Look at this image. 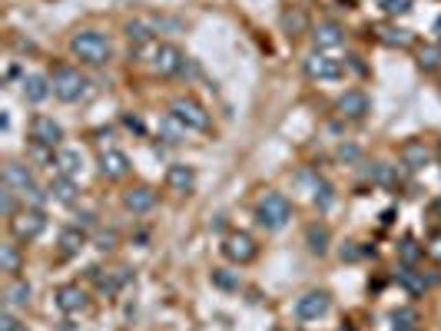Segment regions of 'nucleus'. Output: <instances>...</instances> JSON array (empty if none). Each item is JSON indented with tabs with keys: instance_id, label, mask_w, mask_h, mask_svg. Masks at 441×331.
<instances>
[{
	"instance_id": "16",
	"label": "nucleus",
	"mask_w": 441,
	"mask_h": 331,
	"mask_svg": "<svg viewBox=\"0 0 441 331\" xmlns=\"http://www.w3.org/2000/svg\"><path fill=\"white\" fill-rule=\"evenodd\" d=\"M54 298H57V308L63 315H77L87 308V292L80 285H60L54 292Z\"/></svg>"
},
{
	"instance_id": "6",
	"label": "nucleus",
	"mask_w": 441,
	"mask_h": 331,
	"mask_svg": "<svg viewBox=\"0 0 441 331\" xmlns=\"http://www.w3.org/2000/svg\"><path fill=\"white\" fill-rule=\"evenodd\" d=\"M47 229V216H43V209H23V212H14L10 216V232H14V239L20 242H34Z\"/></svg>"
},
{
	"instance_id": "10",
	"label": "nucleus",
	"mask_w": 441,
	"mask_h": 331,
	"mask_svg": "<svg viewBox=\"0 0 441 331\" xmlns=\"http://www.w3.org/2000/svg\"><path fill=\"white\" fill-rule=\"evenodd\" d=\"M30 139L37 143V146H60V139H63V129H60L57 119H50V116H34L30 119Z\"/></svg>"
},
{
	"instance_id": "25",
	"label": "nucleus",
	"mask_w": 441,
	"mask_h": 331,
	"mask_svg": "<svg viewBox=\"0 0 441 331\" xmlns=\"http://www.w3.org/2000/svg\"><path fill=\"white\" fill-rule=\"evenodd\" d=\"M3 185L7 189H27V185H34V176H30V169L20 163H7L3 166Z\"/></svg>"
},
{
	"instance_id": "4",
	"label": "nucleus",
	"mask_w": 441,
	"mask_h": 331,
	"mask_svg": "<svg viewBox=\"0 0 441 331\" xmlns=\"http://www.w3.org/2000/svg\"><path fill=\"white\" fill-rule=\"evenodd\" d=\"M50 87H54V96L57 100H63V103H77V100H83V93H87V76L80 73V70H74V67H57L54 70V76H50Z\"/></svg>"
},
{
	"instance_id": "14",
	"label": "nucleus",
	"mask_w": 441,
	"mask_h": 331,
	"mask_svg": "<svg viewBox=\"0 0 441 331\" xmlns=\"http://www.w3.org/2000/svg\"><path fill=\"white\" fill-rule=\"evenodd\" d=\"M335 110H339V116H346V119H362L365 113H368V96L362 90H346L335 100Z\"/></svg>"
},
{
	"instance_id": "41",
	"label": "nucleus",
	"mask_w": 441,
	"mask_h": 331,
	"mask_svg": "<svg viewBox=\"0 0 441 331\" xmlns=\"http://www.w3.org/2000/svg\"><path fill=\"white\" fill-rule=\"evenodd\" d=\"M113 245H116L113 232H96V249H100V252H110Z\"/></svg>"
},
{
	"instance_id": "42",
	"label": "nucleus",
	"mask_w": 441,
	"mask_h": 331,
	"mask_svg": "<svg viewBox=\"0 0 441 331\" xmlns=\"http://www.w3.org/2000/svg\"><path fill=\"white\" fill-rule=\"evenodd\" d=\"M0 331H20V321L14 318V312H10V308L0 315Z\"/></svg>"
},
{
	"instance_id": "39",
	"label": "nucleus",
	"mask_w": 441,
	"mask_h": 331,
	"mask_svg": "<svg viewBox=\"0 0 441 331\" xmlns=\"http://www.w3.org/2000/svg\"><path fill=\"white\" fill-rule=\"evenodd\" d=\"M425 255H431L435 262H441V232H431L425 242Z\"/></svg>"
},
{
	"instance_id": "30",
	"label": "nucleus",
	"mask_w": 441,
	"mask_h": 331,
	"mask_svg": "<svg viewBox=\"0 0 441 331\" xmlns=\"http://www.w3.org/2000/svg\"><path fill=\"white\" fill-rule=\"evenodd\" d=\"M306 242H308V252H315V255H326L328 252V229L326 225H308L306 229Z\"/></svg>"
},
{
	"instance_id": "29",
	"label": "nucleus",
	"mask_w": 441,
	"mask_h": 331,
	"mask_svg": "<svg viewBox=\"0 0 441 331\" xmlns=\"http://www.w3.org/2000/svg\"><path fill=\"white\" fill-rule=\"evenodd\" d=\"M3 298H7V308H23V305L30 301V285H27L23 278H14V282L7 285Z\"/></svg>"
},
{
	"instance_id": "37",
	"label": "nucleus",
	"mask_w": 441,
	"mask_h": 331,
	"mask_svg": "<svg viewBox=\"0 0 441 331\" xmlns=\"http://www.w3.org/2000/svg\"><path fill=\"white\" fill-rule=\"evenodd\" d=\"M20 196H23V203H30L34 209H40V205L47 203V196L40 192L37 185H27V189H20Z\"/></svg>"
},
{
	"instance_id": "32",
	"label": "nucleus",
	"mask_w": 441,
	"mask_h": 331,
	"mask_svg": "<svg viewBox=\"0 0 441 331\" xmlns=\"http://www.w3.org/2000/svg\"><path fill=\"white\" fill-rule=\"evenodd\" d=\"M422 245L415 239H402V245H398V258H402V265H415L418 258H422Z\"/></svg>"
},
{
	"instance_id": "18",
	"label": "nucleus",
	"mask_w": 441,
	"mask_h": 331,
	"mask_svg": "<svg viewBox=\"0 0 441 331\" xmlns=\"http://www.w3.org/2000/svg\"><path fill=\"white\" fill-rule=\"evenodd\" d=\"M90 278L96 282L100 295H116L130 282V269H116V272H106V275H103V269H90Z\"/></svg>"
},
{
	"instance_id": "26",
	"label": "nucleus",
	"mask_w": 441,
	"mask_h": 331,
	"mask_svg": "<svg viewBox=\"0 0 441 331\" xmlns=\"http://www.w3.org/2000/svg\"><path fill=\"white\" fill-rule=\"evenodd\" d=\"M368 179H372L375 185L395 189V185H398V166H392V163H372V166H368Z\"/></svg>"
},
{
	"instance_id": "5",
	"label": "nucleus",
	"mask_w": 441,
	"mask_h": 331,
	"mask_svg": "<svg viewBox=\"0 0 441 331\" xmlns=\"http://www.w3.org/2000/svg\"><path fill=\"white\" fill-rule=\"evenodd\" d=\"M186 54L176 47V43H156L153 54H150V67H153L159 76H176L186 70Z\"/></svg>"
},
{
	"instance_id": "15",
	"label": "nucleus",
	"mask_w": 441,
	"mask_h": 331,
	"mask_svg": "<svg viewBox=\"0 0 441 331\" xmlns=\"http://www.w3.org/2000/svg\"><path fill=\"white\" fill-rule=\"evenodd\" d=\"M156 205V192L150 185H133V189H126L123 192V209H130L133 216H143V212H150Z\"/></svg>"
},
{
	"instance_id": "1",
	"label": "nucleus",
	"mask_w": 441,
	"mask_h": 331,
	"mask_svg": "<svg viewBox=\"0 0 441 331\" xmlns=\"http://www.w3.org/2000/svg\"><path fill=\"white\" fill-rule=\"evenodd\" d=\"M70 50H74V56H80L83 63H90V67H103V63L110 60V54H113L110 37L100 34V30H77V34L70 37Z\"/></svg>"
},
{
	"instance_id": "31",
	"label": "nucleus",
	"mask_w": 441,
	"mask_h": 331,
	"mask_svg": "<svg viewBox=\"0 0 441 331\" xmlns=\"http://www.w3.org/2000/svg\"><path fill=\"white\" fill-rule=\"evenodd\" d=\"M0 269L7 275H17L20 272V252L17 245H0Z\"/></svg>"
},
{
	"instance_id": "36",
	"label": "nucleus",
	"mask_w": 441,
	"mask_h": 331,
	"mask_svg": "<svg viewBox=\"0 0 441 331\" xmlns=\"http://www.w3.org/2000/svg\"><path fill=\"white\" fill-rule=\"evenodd\" d=\"M411 3H415V0H382V10L388 17H405V14L411 10Z\"/></svg>"
},
{
	"instance_id": "34",
	"label": "nucleus",
	"mask_w": 441,
	"mask_h": 331,
	"mask_svg": "<svg viewBox=\"0 0 441 331\" xmlns=\"http://www.w3.org/2000/svg\"><path fill=\"white\" fill-rule=\"evenodd\" d=\"M212 285H219V288H239V275L229 272V269H212Z\"/></svg>"
},
{
	"instance_id": "35",
	"label": "nucleus",
	"mask_w": 441,
	"mask_h": 331,
	"mask_svg": "<svg viewBox=\"0 0 441 331\" xmlns=\"http://www.w3.org/2000/svg\"><path fill=\"white\" fill-rule=\"evenodd\" d=\"M418 63H422V70H438L441 67V47H422Z\"/></svg>"
},
{
	"instance_id": "24",
	"label": "nucleus",
	"mask_w": 441,
	"mask_h": 331,
	"mask_svg": "<svg viewBox=\"0 0 441 331\" xmlns=\"http://www.w3.org/2000/svg\"><path fill=\"white\" fill-rule=\"evenodd\" d=\"M50 93H54V87H50L47 76H40V73L23 76V96H27V103H43Z\"/></svg>"
},
{
	"instance_id": "19",
	"label": "nucleus",
	"mask_w": 441,
	"mask_h": 331,
	"mask_svg": "<svg viewBox=\"0 0 441 331\" xmlns=\"http://www.w3.org/2000/svg\"><path fill=\"white\" fill-rule=\"evenodd\" d=\"M398 156H402V166L411 169V172H418V169H425V166L431 163V152H428V146H425L422 139H408Z\"/></svg>"
},
{
	"instance_id": "46",
	"label": "nucleus",
	"mask_w": 441,
	"mask_h": 331,
	"mask_svg": "<svg viewBox=\"0 0 441 331\" xmlns=\"http://www.w3.org/2000/svg\"><path fill=\"white\" fill-rule=\"evenodd\" d=\"M346 3H348V7H352V3H355V0H346Z\"/></svg>"
},
{
	"instance_id": "43",
	"label": "nucleus",
	"mask_w": 441,
	"mask_h": 331,
	"mask_svg": "<svg viewBox=\"0 0 441 331\" xmlns=\"http://www.w3.org/2000/svg\"><path fill=\"white\" fill-rule=\"evenodd\" d=\"M0 209H3V216H7V219L14 216V189H3V196H0Z\"/></svg>"
},
{
	"instance_id": "28",
	"label": "nucleus",
	"mask_w": 441,
	"mask_h": 331,
	"mask_svg": "<svg viewBox=\"0 0 441 331\" xmlns=\"http://www.w3.org/2000/svg\"><path fill=\"white\" fill-rule=\"evenodd\" d=\"M47 192H50L57 203H77V185H74L70 176H60L57 172V176L50 179V189H47Z\"/></svg>"
},
{
	"instance_id": "11",
	"label": "nucleus",
	"mask_w": 441,
	"mask_h": 331,
	"mask_svg": "<svg viewBox=\"0 0 441 331\" xmlns=\"http://www.w3.org/2000/svg\"><path fill=\"white\" fill-rule=\"evenodd\" d=\"M96 166H100V176L103 179H123L130 172V156L120 152V149H103L96 156Z\"/></svg>"
},
{
	"instance_id": "7",
	"label": "nucleus",
	"mask_w": 441,
	"mask_h": 331,
	"mask_svg": "<svg viewBox=\"0 0 441 331\" xmlns=\"http://www.w3.org/2000/svg\"><path fill=\"white\" fill-rule=\"evenodd\" d=\"M223 255L229 258V262H236V265H246V262H252V258L259 255V245H256V239H252L249 232H229L223 239Z\"/></svg>"
},
{
	"instance_id": "8",
	"label": "nucleus",
	"mask_w": 441,
	"mask_h": 331,
	"mask_svg": "<svg viewBox=\"0 0 441 331\" xmlns=\"http://www.w3.org/2000/svg\"><path fill=\"white\" fill-rule=\"evenodd\" d=\"M306 73L312 80H339V76L346 73V67H342V60H332L322 50H315V54L306 56Z\"/></svg>"
},
{
	"instance_id": "22",
	"label": "nucleus",
	"mask_w": 441,
	"mask_h": 331,
	"mask_svg": "<svg viewBox=\"0 0 441 331\" xmlns=\"http://www.w3.org/2000/svg\"><path fill=\"white\" fill-rule=\"evenodd\" d=\"M54 166H57L60 176L77 179L80 169H83V156H80V149H57V152H54Z\"/></svg>"
},
{
	"instance_id": "38",
	"label": "nucleus",
	"mask_w": 441,
	"mask_h": 331,
	"mask_svg": "<svg viewBox=\"0 0 441 331\" xmlns=\"http://www.w3.org/2000/svg\"><path fill=\"white\" fill-rule=\"evenodd\" d=\"M282 27L289 34H299V30H306V17L302 14H282Z\"/></svg>"
},
{
	"instance_id": "2",
	"label": "nucleus",
	"mask_w": 441,
	"mask_h": 331,
	"mask_svg": "<svg viewBox=\"0 0 441 331\" xmlns=\"http://www.w3.org/2000/svg\"><path fill=\"white\" fill-rule=\"evenodd\" d=\"M292 219V205L282 192H266V196H259V203H256V222L269 229V232H279L286 222Z\"/></svg>"
},
{
	"instance_id": "44",
	"label": "nucleus",
	"mask_w": 441,
	"mask_h": 331,
	"mask_svg": "<svg viewBox=\"0 0 441 331\" xmlns=\"http://www.w3.org/2000/svg\"><path fill=\"white\" fill-rule=\"evenodd\" d=\"M339 255H342V262H346V258H348V262H355V258H359V255H365V252H359V249H355V242H346Z\"/></svg>"
},
{
	"instance_id": "23",
	"label": "nucleus",
	"mask_w": 441,
	"mask_h": 331,
	"mask_svg": "<svg viewBox=\"0 0 441 331\" xmlns=\"http://www.w3.org/2000/svg\"><path fill=\"white\" fill-rule=\"evenodd\" d=\"M395 282H398L408 295H415V298H418V295H425V288H428L425 275H422V272H415L411 265H398V269H395Z\"/></svg>"
},
{
	"instance_id": "40",
	"label": "nucleus",
	"mask_w": 441,
	"mask_h": 331,
	"mask_svg": "<svg viewBox=\"0 0 441 331\" xmlns=\"http://www.w3.org/2000/svg\"><path fill=\"white\" fill-rule=\"evenodd\" d=\"M335 156H339L342 163H352V159H359V146H352V143H342V146L335 149Z\"/></svg>"
},
{
	"instance_id": "9",
	"label": "nucleus",
	"mask_w": 441,
	"mask_h": 331,
	"mask_svg": "<svg viewBox=\"0 0 441 331\" xmlns=\"http://www.w3.org/2000/svg\"><path fill=\"white\" fill-rule=\"evenodd\" d=\"M163 27H179L176 20H163V17H136V20H126V37L136 40V43H143V40H153Z\"/></svg>"
},
{
	"instance_id": "27",
	"label": "nucleus",
	"mask_w": 441,
	"mask_h": 331,
	"mask_svg": "<svg viewBox=\"0 0 441 331\" xmlns=\"http://www.w3.org/2000/svg\"><path fill=\"white\" fill-rule=\"evenodd\" d=\"M375 34H378V40H382V43H388V47H411V40H415V34H411V30L395 27V23H385V27H378Z\"/></svg>"
},
{
	"instance_id": "17",
	"label": "nucleus",
	"mask_w": 441,
	"mask_h": 331,
	"mask_svg": "<svg viewBox=\"0 0 441 331\" xmlns=\"http://www.w3.org/2000/svg\"><path fill=\"white\" fill-rule=\"evenodd\" d=\"M299 179H302V183H312V203L319 205L322 212H326L328 205L335 203V192H332V185H328L326 179L319 176V172H312V169H306V172H299Z\"/></svg>"
},
{
	"instance_id": "47",
	"label": "nucleus",
	"mask_w": 441,
	"mask_h": 331,
	"mask_svg": "<svg viewBox=\"0 0 441 331\" xmlns=\"http://www.w3.org/2000/svg\"><path fill=\"white\" fill-rule=\"evenodd\" d=\"M342 331H352V328H342Z\"/></svg>"
},
{
	"instance_id": "20",
	"label": "nucleus",
	"mask_w": 441,
	"mask_h": 331,
	"mask_svg": "<svg viewBox=\"0 0 441 331\" xmlns=\"http://www.w3.org/2000/svg\"><path fill=\"white\" fill-rule=\"evenodd\" d=\"M166 185L173 189V192H192V185H196V169L186 163H176L166 169Z\"/></svg>"
},
{
	"instance_id": "48",
	"label": "nucleus",
	"mask_w": 441,
	"mask_h": 331,
	"mask_svg": "<svg viewBox=\"0 0 441 331\" xmlns=\"http://www.w3.org/2000/svg\"><path fill=\"white\" fill-rule=\"evenodd\" d=\"M438 149H441V143H438Z\"/></svg>"
},
{
	"instance_id": "12",
	"label": "nucleus",
	"mask_w": 441,
	"mask_h": 331,
	"mask_svg": "<svg viewBox=\"0 0 441 331\" xmlns=\"http://www.w3.org/2000/svg\"><path fill=\"white\" fill-rule=\"evenodd\" d=\"M328 305H332V298L326 292H306L299 301H295V315L302 318V321H315V318H322L328 312Z\"/></svg>"
},
{
	"instance_id": "45",
	"label": "nucleus",
	"mask_w": 441,
	"mask_h": 331,
	"mask_svg": "<svg viewBox=\"0 0 441 331\" xmlns=\"http://www.w3.org/2000/svg\"><path fill=\"white\" fill-rule=\"evenodd\" d=\"M123 126H126V129H136V133H143V119H139V116H130V113H126V116H123Z\"/></svg>"
},
{
	"instance_id": "3",
	"label": "nucleus",
	"mask_w": 441,
	"mask_h": 331,
	"mask_svg": "<svg viewBox=\"0 0 441 331\" xmlns=\"http://www.w3.org/2000/svg\"><path fill=\"white\" fill-rule=\"evenodd\" d=\"M170 119H176L183 129H196V133L210 129V110L192 96H176L170 103Z\"/></svg>"
},
{
	"instance_id": "21",
	"label": "nucleus",
	"mask_w": 441,
	"mask_h": 331,
	"mask_svg": "<svg viewBox=\"0 0 441 331\" xmlns=\"http://www.w3.org/2000/svg\"><path fill=\"white\" fill-rule=\"evenodd\" d=\"M57 245H60V255L63 258H74V255H80V249L87 245V232H83L80 225H70V229L60 232Z\"/></svg>"
},
{
	"instance_id": "33",
	"label": "nucleus",
	"mask_w": 441,
	"mask_h": 331,
	"mask_svg": "<svg viewBox=\"0 0 441 331\" xmlns=\"http://www.w3.org/2000/svg\"><path fill=\"white\" fill-rule=\"evenodd\" d=\"M392 321H395V331H418V315L411 308H398L392 315Z\"/></svg>"
},
{
	"instance_id": "13",
	"label": "nucleus",
	"mask_w": 441,
	"mask_h": 331,
	"mask_svg": "<svg viewBox=\"0 0 441 331\" xmlns=\"http://www.w3.org/2000/svg\"><path fill=\"white\" fill-rule=\"evenodd\" d=\"M312 40H315V50H335L346 43V30L335 20H322L312 27Z\"/></svg>"
}]
</instances>
